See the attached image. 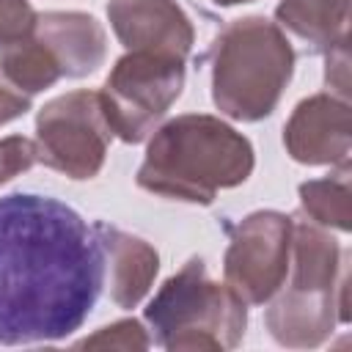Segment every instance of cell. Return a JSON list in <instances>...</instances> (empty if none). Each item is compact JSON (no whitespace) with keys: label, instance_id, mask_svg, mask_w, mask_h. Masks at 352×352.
I'll return each instance as SVG.
<instances>
[{"label":"cell","instance_id":"8","mask_svg":"<svg viewBox=\"0 0 352 352\" xmlns=\"http://www.w3.org/2000/svg\"><path fill=\"white\" fill-rule=\"evenodd\" d=\"M294 217L280 212H253L234 231L223 258L226 283L253 305L280 292L289 275Z\"/></svg>","mask_w":352,"mask_h":352},{"label":"cell","instance_id":"12","mask_svg":"<svg viewBox=\"0 0 352 352\" xmlns=\"http://www.w3.org/2000/svg\"><path fill=\"white\" fill-rule=\"evenodd\" d=\"M94 228L104 248V272L110 270L113 302L118 308H135L146 297V292L160 270L157 250L148 242H143L116 226L96 223Z\"/></svg>","mask_w":352,"mask_h":352},{"label":"cell","instance_id":"6","mask_svg":"<svg viewBox=\"0 0 352 352\" xmlns=\"http://www.w3.org/2000/svg\"><path fill=\"white\" fill-rule=\"evenodd\" d=\"M184 88V58L126 50L116 60L113 72L99 91L104 118L116 138L124 143H140L154 132L157 121L179 99Z\"/></svg>","mask_w":352,"mask_h":352},{"label":"cell","instance_id":"21","mask_svg":"<svg viewBox=\"0 0 352 352\" xmlns=\"http://www.w3.org/2000/svg\"><path fill=\"white\" fill-rule=\"evenodd\" d=\"M220 6H236V3H253V0H214Z\"/></svg>","mask_w":352,"mask_h":352},{"label":"cell","instance_id":"14","mask_svg":"<svg viewBox=\"0 0 352 352\" xmlns=\"http://www.w3.org/2000/svg\"><path fill=\"white\" fill-rule=\"evenodd\" d=\"M0 74L28 96L55 85L63 77L47 47L33 33H25L0 47Z\"/></svg>","mask_w":352,"mask_h":352},{"label":"cell","instance_id":"18","mask_svg":"<svg viewBox=\"0 0 352 352\" xmlns=\"http://www.w3.org/2000/svg\"><path fill=\"white\" fill-rule=\"evenodd\" d=\"M36 11L28 0H0V47L30 33Z\"/></svg>","mask_w":352,"mask_h":352},{"label":"cell","instance_id":"3","mask_svg":"<svg viewBox=\"0 0 352 352\" xmlns=\"http://www.w3.org/2000/svg\"><path fill=\"white\" fill-rule=\"evenodd\" d=\"M346 253L314 220H294L292 283L267 308V327L283 346H319L336 322L349 319Z\"/></svg>","mask_w":352,"mask_h":352},{"label":"cell","instance_id":"20","mask_svg":"<svg viewBox=\"0 0 352 352\" xmlns=\"http://www.w3.org/2000/svg\"><path fill=\"white\" fill-rule=\"evenodd\" d=\"M30 110V96L22 94L16 85H11L3 74H0V124H8L19 116H25Z\"/></svg>","mask_w":352,"mask_h":352},{"label":"cell","instance_id":"16","mask_svg":"<svg viewBox=\"0 0 352 352\" xmlns=\"http://www.w3.org/2000/svg\"><path fill=\"white\" fill-rule=\"evenodd\" d=\"M77 346L85 349H146L148 346V336L140 327V322L135 319H121L110 327H102L96 336L80 341Z\"/></svg>","mask_w":352,"mask_h":352},{"label":"cell","instance_id":"15","mask_svg":"<svg viewBox=\"0 0 352 352\" xmlns=\"http://www.w3.org/2000/svg\"><path fill=\"white\" fill-rule=\"evenodd\" d=\"M300 204L308 220L322 228H352V187H349V160L338 162V170L324 179H311L300 184Z\"/></svg>","mask_w":352,"mask_h":352},{"label":"cell","instance_id":"4","mask_svg":"<svg viewBox=\"0 0 352 352\" xmlns=\"http://www.w3.org/2000/svg\"><path fill=\"white\" fill-rule=\"evenodd\" d=\"M294 50L278 22L234 19L212 47L214 104L236 121L270 116L292 77Z\"/></svg>","mask_w":352,"mask_h":352},{"label":"cell","instance_id":"19","mask_svg":"<svg viewBox=\"0 0 352 352\" xmlns=\"http://www.w3.org/2000/svg\"><path fill=\"white\" fill-rule=\"evenodd\" d=\"M349 36H344V38H338L330 50H324L327 52V69H324V80H327V85L341 96V99H346V94H349Z\"/></svg>","mask_w":352,"mask_h":352},{"label":"cell","instance_id":"13","mask_svg":"<svg viewBox=\"0 0 352 352\" xmlns=\"http://www.w3.org/2000/svg\"><path fill=\"white\" fill-rule=\"evenodd\" d=\"M278 28L305 41L314 52L330 50L346 36L349 0H280L275 8Z\"/></svg>","mask_w":352,"mask_h":352},{"label":"cell","instance_id":"2","mask_svg":"<svg viewBox=\"0 0 352 352\" xmlns=\"http://www.w3.org/2000/svg\"><path fill=\"white\" fill-rule=\"evenodd\" d=\"M253 170V146L214 116L190 113L162 124L138 170L148 192L190 204H212L220 190L242 184Z\"/></svg>","mask_w":352,"mask_h":352},{"label":"cell","instance_id":"11","mask_svg":"<svg viewBox=\"0 0 352 352\" xmlns=\"http://www.w3.org/2000/svg\"><path fill=\"white\" fill-rule=\"evenodd\" d=\"M58 63L63 77L94 74L104 63L107 38L102 25L91 14L80 11H47L36 14L30 30Z\"/></svg>","mask_w":352,"mask_h":352},{"label":"cell","instance_id":"5","mask_svg":"<svg viewBox=\"0 0 352 352\" xmlns=\"http://www.w3.org/2000/svg\"><path fill=\"white\" fill-rule=\"evenodd\" d=\"M154 341L170 352L231 349L245 336V300L206 275L201 258H190L168 278L146 308Z\"/></svg>","mask_w":352,"mask_h":352},{"label":"cell","instance_id":"1","mask_svg":"<svg viewBox=\"0 0 352 352\" xmlns=\"http://www.w3.org/2000/svg\"><path fill=\"white\" fill-rule=\"evenodd\" d=\"M102 286L104 248L80 212L36 192L0 198V344L72 336Z\"/></svg>","mask_w":352,"mask_h":352},{"label":"cell","instance_id":"7","mask_svg":"<svg viewBox=\"0 0 352 352\" xmlns=\"http://www.w3.org/2000/svg\"><path fill=\"white\" fill-rule=\"evenodd\" d=\"M110 140L113 129L104 118L99 91H72L38 110V162L72 179H94L104 165Z\"/></svg>","mask_w":352,"mask_h":352},{"label":"cell","instance_id":"17","mask_svg":"<svg viewBox=\"0 0 352 352\" xmlns=\"http://www.w3.org/2000/svg\"><path fill=\"white\" fill-rule=\"evenodd\" d=\"M33 162H38L36 140H28L22 135H11L0 140V184L14 179L16 173H25Z\"/></svg>","mask_w":352,"mask_h":352},{"label":"cell","instance_id":"10","mask_svg":"<svg viewBox=\"0 0 352 352\" xmlns=\"http://www.w3.org/2000/svg\"><path fill=\"white\" fill-rule=\"evenodd\" d=\"M107 19L126 50L187 58L195 38L190 19L176 0H110Z\"/></svg>","mask_w":352,"mask_h":352},{"label":"cell","instance_id":"9","mask_svg":"<svg viewBox=\"0 0 352 352\" xmlns=\"http://www.w3.org/2000/svg\"><path fill=\"white\" fill-rule=\"evenodd\" d=\"M283 143L292 160L305 165L346 162L352 146V116L346 99L333 94L302 99L283 129Z\"/></svg>","mask_w":352,"mask_h":352}]
</instances>
